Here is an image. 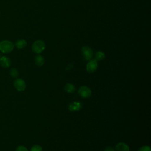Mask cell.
<instances>
[{
  "label": "cell",
  "mask_w": 151,
  "mask_h": 151,
  "mask_svg": "<svg viewBox=\"0 0 151 151\" xmlns=\"http://www.w3.org/2000/svg\"><path fill=\"white\" fill-rule=\"evenodd\" d=\"M104 151H115V150H114V149L111 146H107L105 148Z\"/></svg>",
  "instance_id": "ac0fdd59"
},
{
  "label": "cell",
  "mask_w": 151,
  "mask_h": 151,
  "mask_svg": "<svg viewBox=\"0 0 151 151\" xmlns=\"http://www.w3.org/2000/svg\"><path fill=\"white\" fill-rule=\"evenodd\" d=\"M81 53L84 58L87 61L92 59L93 56V50L88 46H83L81 48Z\"/></svg>",
  "instance_id": "3957f363"
},
{
  "label": "cell",
  "mask_w": 151,
  "mask_h": 151,
  "mask_svg": "<svg viewBox=\"0 0 151 151\" xmlns=\"http://www.w3.org/2000/svg\"><path fill=\"white\" fill-rule=\"evenodd\" d=\"M11 61L9 57L5 55H3L0 57V65L4 68H9L11 65Z\"/></svg>",
  "instance_id": "ba28073f"
},
{
  "label": "cell",
  "mask_w": 151,
  "mask_h": 151,
  "mask_svg": "<svg viewBox=\"0 0 151 151\" xmlns=\"http://www.w3.org/2000/svg\"><path fill=\"white\" fill-rule=\"evenodd\" d=\"M98 67L97 61L95 59H91L88 61L86 65V70L88 73H92L95 72Z\"/></svg>",
  "instance_id": "8992f818"
},
{
  "label": "cell",
  "mask_w": 151,
  "mask_h": 151,
  "mask_svg": "<svg viewBox=\"0 0 151 151\" xmlns=\"http://www.w3.org/2000/svg\"><path fill=\"white\" fill-rule=\"evenodd\" d=\"M32 50L34 53L39 54L41 53L45 48V44L42 40H38L34 41L31 47Z\"/></svg>",
  "instance_id": "7a4b0ae2"
},
{
  "label": "cell",
  "mask_w": 151,
  "mask_h": 151,
  "mask_svg": "<svg viewBox=\"0 0 151 151\" xmlns=\"http://www.w3.org/2000/svg\"><path fill=\"white\" fill-rule=\"evenodd\" d=\"M82 106L83 104L81 103L78 101H74L69 104L68 108L70 111H77L82 108Z\"/></svg>",
  "instance_id": "52a82bcc"
},
{
  "label": "cell",
  "mask_w": 151,
  "mask_h": 151,
  "mask_svg": "<svg viewBox=\"0 0 151 151\" xmlns=\"http://www.w3.org/2000/svg\"><path fill=\"white\" fill-rule=\"evenodd\" d=\"M137 151H151V149L149 146H143L140 147Z\"/></svg>",
  "instance_id": "2e32d148"
},
{
  "label": "cell",
  "mask_w": 151,
  "mask_h": 151,
  "mask_svg": "<svg viewBox=\"0 0 151 151\" xmlns=\"http://www.w3.org/2000/svg\"><path fill=\"white\" fill-rule=\"evenodd\" d=\"M78 93L83 98L86 99L89 97L91 95V90L88 87L83 86L78 88Z\"/></svg>",
  "instance_id": "5b68a950"
},
{
  "label": "cell",
  "mask_w": 151,
  "mask_h": 151,
  "mask_svg": "<svg viewBox=\"0 0 151 151\" xmlns=\"http://www.w3.org/2000/svg\"><path fill=\"white\" fill-rule=\"evenodd\" d=\"M9 74L13 78H17L19 76L18 70L15 68H12L9 70Z\"/></svg>",
  "instance_id": "5bb4252c"
},
{
  "label": "cell",
  "mask_w": 151,
  "mask_h": 151,
  "mask_svg": "<svg viewBox=\"0 0 151 151\" xmlns=\"http://www.w3.org/2000/svg\"><path fill=\"white\" fill-rule=\"evenodd\" d=\"M0 14H1V12H0Z\"/></svg>",
  "instance_id": "d6986e66"
},
{
  "label": "cell",
  "mask_w": 151,
  "mask_h": 151,
  "mask_svg": "<svg viewBox=\"0 0 151 151\" xmlns=\"http://www.w3.org/2000/svg\"><path fill=\"white\" fill-rule=\"evenodd\" d=\"M27 45V41L24 39H18L17 40L15 44L14 47L18 49H23Z\"/></svg>",
  "instance_id": "30bf717a"
},
{
  "label": "cell",
  "mask_w": 151,
  "mask_h": 151,
  "mask_svg": "<svg viewBox=\"0 0 151 151\" xmlns=\"http://www.w3.org/2000/svg\"><path fill=\"white\" fill-rule=\"evenodd\" d=\"M30 151H42V147L38 145H35L31 147Z\"/></svg>",
  "instance_id": "9a60e30c"
},
{
  "label": "cell",
  "mask_w": 151,
  "mask_h": 151,
  "mask_svg": "<svg viewBox=\"0 0 151 151\" xmlns=\"http://www.w3.org/2000/svg\"><path fill=\"white\" fill-rule=\"evenodd\" d=\"M14 88L18 91H23L26 88L25 81L22 78H16L14 81Z\"/></svg>",
  "instance_id": "277c9868"
},
{
  "label": "cell",
  "mask_w": 151,
  "mask_h": 151,
  "mask_svg": "<svg viewBox=\"0 0 151 151\" xmlns=\"http://www.w3.org/2000/svg\"><path fill=\"white\" fill-rule=\"evenodd\" d=\"M64 90L68 93H73L76 91V87L71 83H67L64 86Z\"/></svg>",
  "instance_id": "7c38bea8"
},
{
  "label": "cell",
  "mask_w": 151,
  "mask_h": 151,
  "mask_svg": "<svg viewBox=\"0 0 151 151\" xmlns=\"http://www.w3.org/2000/svg\"><path fill=\"white\" fill-rule=\"evenodd\" d=\"M34 62H35V64L37 65V66H39V67H41L44 65V62H45V60H44V58L42 55H40V54H38L35 57V59H34Z\"/></svg>",
  "instance_id": "8fae6325"
},
{
  "label": "cell",
  "mask_w": 151,
  "mask_h": 151,
  "mask_svg": "<svg viewBox=\"0 0 151 151\" xmlns=\"http://www.w3.org/2000/svg\"><path fill=\"white\" fill-rule=\"evenodd\" d=\"M15 151H28V149L25 147L24 146H18L16 149H15Z\"/></svg>",
  "instance_id": "e0dca14e"
},
{
  "label": "cell",
  "mask_w": 151,
  "mask_h": 151,
  "mask_svg": "<svg viewBox=\"0 0 151 151\" xmlns=\"http://www.w3.org/2000/svg\"><path fill=\"white\" fill-rule=\"evenodd\" d=\"M14 44L9 40H4L0 41V51L4 54H8L13 51Z\"/></svg>",
  "instance_id": "6da1fadb"
},
{
  "label": "cell",
  "mask_w": 151,
  "mask_h": 151,
  "mask_svg": "<svg viewBox=\"0 0 151 151\" xmlns=\"http://www.w3.org/2000/svg\"><path fill=\"white\" fill-rule=\"evenodd\" d=\"M117 151H130V147L127 144L124 142L118 143L115 147Z\"/></svg>",
  "instance_id": "9c48e42d"
},
{
  "label": "cell",
  "mask_w": 151,
  "mask_h": 151,
  "mask_svg": "<svg viewBox=\"0 0 151 151\" xmlns=\"http://www.w3.org/2000/svg\"><path fill=\"white\" fill-rule=\"evenodd\" d=\"M105 57H106L105 54L103 51H99L95 53V58L94 59L97 61H101L105 58Z\"/></svg>",
  "instance_id": "4fadbf2b"
}]
</instances>
